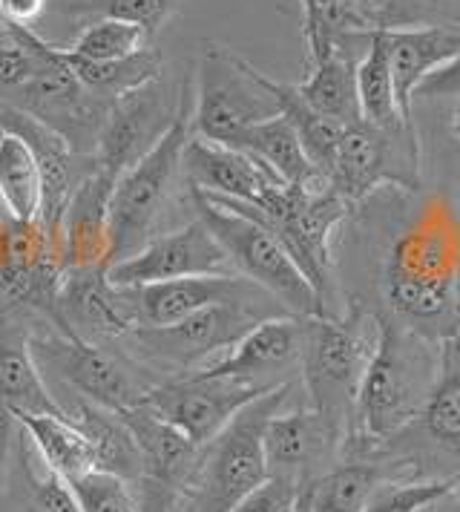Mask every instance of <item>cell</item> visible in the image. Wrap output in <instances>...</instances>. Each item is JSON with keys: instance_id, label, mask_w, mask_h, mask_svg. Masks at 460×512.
<instances>
[{"instance_id": "obj_1", "label": "cell", "mask_w": 460, "mask_h": 512, "mask_svg": "<svg viewBox=\"0 0 460 512\" xmlns=\"http://www.w3.org/2000/svg\"><path fill=\"white\" fill-rule=\"evenodd\" d=\"M440 357L432 340L394 320L377 323V340L354 403V429L368 443L397 438L423 412L435 389Z\"/></svg>"}, {"instance_id": "obj_2", "label": "cell", "mask_w": 460, "mask_h": 512, "mask_svg": "<svg viewBox=\"0 0 460 512\" xmlns=\"http://www.w3.org/2000/svg\"><path fill=\"white\" fill-rule=\"evenodd\" d=\"M288 397L291 380L251 400L213 441L202 446L187 495L190 512H233L271 478L262 438L268 420L288 403Z\"/></svg>"}, {"instance_id": "obj_3", "label": "cell", "mask_w": 460, "mask_h": 512, "mask_svg": "<svg viewBox=\"0 0 460 512\" xmlns=\"http://www.w3.org/2000/svg\"><path fill=\"white\" fill-rule=\"evenodd\" d=\"M190 205L225 248L239 277L256 282L294 317H328L320 294L302 274L294 256L262 222L190 187Z\"/></svg>"}, {"instance_id": "obj_4", "label": "cell", "mask_w": 460, "mask_h": 512, "mask_svg": "<svg viewBox=\"0 0 460 512\" xmlns=\"http://www.w3.org/2000/svg\"><path fill=\"white\" fill-rule=\"evenodd\" d=\"M213 199H219L228 208L262 222L268 231L274 233L276 239L285 245V251L294 256L302 274L320 294L322 308L328 311L331 285H334L331 282V268H334L331 236L345 216V199L331 187V182H314V185L302 187L279 185L268 190L259 205L222 199V196H213Z\"/></svg>"}, {"instance_id": "obj_5", "label": "cell", "mask_w": 460, "mask_h": 512, "mask_svg": "<svg viewBox=\"0 0 460 512\" xmlns=\"http://www.w3.org/2000/svg\"><path fill=\"white\" fill-rule=\"evenodd\" d=\"M193 98V133L219 144H233L248 127L279 116L271 78L216 41H205L199 49Z\"/></svg>"}, {"instance_id": "obj_6", "label": "cell", "mask_w": 460, "mask_h": 512, "mask_svg": "<svg viewBox=\"0 0 460 512\" xmlns=\"http://www.w3.org/2000/svg\"><path fill=\"white\" fill-rule=\"evenodd\" d=\"M374 343L366 340L363 314L337 317H302L299 369L311 409L320 412L340 435L354 423L357 389L366 372Z\"/></svg>"}, {"instance_id": "obj_7", "label": "cell", "mask_w": 460, "mask_h": 512, "mask_svg": "<svg viewBox=\"0 0 460 512\" xmlns=\"http://www.w3.org/2000/svg\"><path fill=\"white\" fill-rule=\"evenodd\" d=\"M285 314L288 311L271 294L233 297L207 305L176 326L136 328L124 340H130L147 360L187 374L225 357L262 320Z\"/></svg>"}, {"instance_id": "obj_8", "label": "cell", "mask_w": 460, "mask_h": 512, "mask_svg": "<svg viewBox=\"0 0 460 512\" xmlns=\"http://www.w3.org/2000/svg\"><path fill=\"white\" fill-rule=\"evenodd\" d=\"M190 139V101L161 141L118 176L110 199V265L144 248L159 225L170 193L182 176L184 144Z\"/></svg>"}, {"instance_id": "obj_9", "label": "cell", "mask_w": 460, "mask_h": 512, "mask_svg": "<svg viewBox=\"0 0 460 512\" xmlns=\"http://www.w3.org/2000/svg\"><path fill=\"white\" fill-rule=\"evenodd\" d=\"M32 47L38 49V70L21 90L6 98V104L18 107L32 118L44 121L58 136L69 141V147L84 156H95V144L101 124L107 118L110 104L92 95L78 75L69 70L58 47H52L41 35L32 32Z\"/></svg>"}, {"instance_id": "obj_10", "label": "cell", "mask_w": 460, "mask_h": 512, "mask_svg": "<svg viewBox=\"0 0 460 512\" xmlns=\"http://www.w3.org/2000/svg\"><path fill=\"white\" fill-rule=\"evenodd\" d=\"M29 346L38 369H52V374L67 383L72 392H78V397L110 412L138 406L156 386L150 380H141L133 366L101 349L98 343L61 331L58 326L38 337L29 334Z\"/></svg>"}, {"instance_id": "obj_11", "label": "cell", "mask_w": 460, "mask_h": 512, "mask_svg": "<svg viewBox=\"0 0 460 512\" xmlns=\"http://www.w3.org/2000/svg\"><path fill=\"white\" fill-rule=\"evenodd\" d=\"M383 185L420 187V147L412 121L400 127H374L368 121L343 127L331 187L345 202H363Z\"/></svg>"}, {"instance_id": "obj_12", "label": "cell", "mask_w": 460, "mask_h": 512, "mask_svg": "<svg viewBox=\"0 0 460 512\" xmlns=\"http://www.w3.org/2000/svg\"><path fill=\"white\" fill-rule=\"evenodd\" d=\"M187 101H190V84H184L173 95L161 84V78L115 98L101 124L92 167H98L113 179L127 173L138 159H144L159 144Z\"/></svg>"}, {"instance_id": "obj_13", "label": "cell", "mask_w": 460, "mask_h": 512, "mask_svg": "<svg viewBox=\"0 0 460 512\" xmlns=\"http://www.w3.org/2000/svg\"><path fill=\"white\" fill-rule=\"evenodd\" d=\"M265 392V386H253L239 377L187 372L156 383L144 395L141 406L176 426L196 446H205L236 418L239 409H245Z\"/></svg>"}, {"instance_id": "obj_14", "label": "cell", "mask_w": 460, "mask_h": 512, "mask_svg": "<svg viewBox=\"0 0 460 512\" xmlns=\"http://www.w3.org/2000/svg\"><path fill=\"white\" fill-rule=\"evenodd\" d=\"M187 277H239L225 248L199 216L179 231L153 236L136 254L107 268V280L115 288H136Z\"/></svg>"}, {"instance_id": "obj_15", "label": "cell", "mask_w": 460, "mask_h": 512, "mask_svg": "<svg viewBox=\"0 0 460 512\" xmlns=\"http://www.w3.org/2000/svg\"><path fill=\"white\" fill-rule=\"evenodd\" d=\"M118 294L127 311V320L136 331V328L176 326L207 305L233 300V297L268 294V291H262L256 282L245 277H187V280L118 288Z\"/></svg>"}, {"instance_id": "obj_16", "label": "cell", "mask_w": 460, "mask_h": 512, "mask_svg": "<svg viewBox=\"0 0 460 512\" xmlns=\"http://www.w3.org/2000/svg\"><path fill=\"white\" fill-rule=\"evenodd\" d=\"M343 435L322 418L320 412L294 409L285 412V406L276 412L265 426V461L268 475L282 478L291 484H308L317 478V466L328 461V455L340 446Z\"/></svg>"}, {"instance_id": "obj_17", "label": "cell", "mask_w": 460, "mask_h": 512, "mask_svg": "<svg viewBox=\"0 0 460 512\" xmlns=\"http://www.w3.org/2000/svg\"><path fill=\"white\" fill-rule=\"evenodd\" d=\"M182 173L193 190L248 205H259L268 190L282 185L271 170H265L245 150L207 141L196 133L184 144Z\"/></svg>"}, {"instance_id": "obj_18", "label": "cell", "mask_w": 460, "mask_h": 512, "mask_svg": "<svg viewBox=\"0 0 460 512\" xmlns=\"http://www.w3.org/2000/svg\"><path fill=\"white\" fill-rule=\"evenodd\" d=\"M55 326L84 340H124L133 326L121 305V294L107 280V268L64 271L55 297Z\"/></svg>"}, {"instance_id": "obj_19", "label": "cell", "mask_w": 460, "mask_h": 512, "mask_svg": "<svg viewBox=\"0 0 460 512\" xmlns=\"http://www.w3.org/2000/svg\"><path fill=\"white\" fill-rule=\"evenodd\" d=\"M299 351H302V317H271L253 326L233 349L207 363L196 372L216 374V377H239L253 386L274 389L279 386L282 372L291 366H299ZM288 383V380H285Z\"/></svg>"}, {"instance_id": "obj_20", "label": "cell", "mask_w": 460, "mask_h": 512, "mask_svg": "<svg viewBox=\"0 0 460 512\" xmlns=\"http://www.w3.org/2000/svg\"><path fill=\"white\" fill-rule=\"evenodd\" d=\"M113 176L92 167L69 196L61 222L64 271L75 268H110V199Z\"/></svg>"}, {"instance_id": "obj_21", "label": "cell", "mask_w": 460, "mask_h": 512, "mask_svg": "<svg viewBox=\"0 0 460 512\" xmlns=\"http://www.w3.org/2000/svg\"><path fill=\"white\" fill-rule=\"evenodd\" d=\"M0 412L9 415V420L18 415L64 412L35 363L23 311L6 305H0Z\"/></svg>"}, {"instance_id": "obj_22", "label": "cell", "mask_w": 460, "mask_h": 512, "mask_svg": "<svg viewBox=\"0 0 460 512\" xmlns=\"http://www.w3.org/2000/svg\"><path fill=\"white\" fill-rule=\"evenodd\" d=\"M386 274L423 282H460V225L446 210H426L394 242Z\"/></svg>"}, {"instance_id": "obj_23", "label": "cell", "mask_w": 460, "mask_h": 512, "mask_svg": "<svg viewBox=\"0 0 460 512\" xmlns=\"http://www.w3.org/2000/svg\"><path fill=\"white\" fill-rule=\"evenodd\" d=\"M389 44L391 78L400 113L412 118L417 87L446 67L460 52V26H420V29H383Z\"/></svg>"}, {"instance_id": "obj_24", "label": "cell", "mask_w": 460, "mask_h": 512, "mask_svg": "<svg viewBox=\"0 0 460 512\" xmlns=\"http://www.w3.org/2000/svg\"><path fill=\"white\" fill-rule=\"evenodd\" d=\"M297 90L311 110L340 127L363 121L357 95V61L345 47V35H337L320 55L311 58V75L297 84Z\"/></svg>"}, {"instance_id": "obj_25", "label": "cell", "mask_w": 460, "mask_h": 512, "mask_svg": "<svg viewBox=\"0 0 460 512\" xmlns=\"http://www.w3.org/2000/svg\"><path fill=\"white\" fill-rule=\"evenodd\" d=\"M15 423L35 446L49 472L72 481L84 472L98 469L95 443L87 429L72 420L67 412H46V415H18Z\"/></svg>"}, {"instance_id": "obj_26", "label": "cell", "mask_w": 460, "mask_h": 512, "mask_svg": "<svg viewBox=\"0 0 460 512\" xmlns=\"http://www.w3.org/2000/svg\"><path fill=\"white\" fill-rule=\"evenodd\" d=\"M230 147L245 150L265 170H271L282 185L302 187L314 185V182H328L325 176L317 173L311 159L305 156V147L299 141L297 130L291 127V121L282 113L248 127Z\"/></svg>"}, {"instance_id": "obj_27", "label": "cell", "mask_w": 460, "mask_h": 512, "mask_svg": "<svg viewBox=\"0 0 460 512\" xmlns=\"http://www.w3.org/2000/svg\"><path fill=\"white\" fill-rule=\"evenodd\" d=\"M58 52L67 61L69 70L78 75V81L92 95L104 98L107 104H113L115 98L133 93L150 81H156L164 72V58H161L159 49L153 47H144L141 52L130 55V58H121V61H90V58L75 55L67 47H58Z\"/></svg>"}, {"instance_id": "obj_28", "label": "cell", "mask_w": 460, "mask_h": 512, "mask_svg": "<svg viewBox=\"0 0 460 512\" xmlns=\"http://www.w3.org/2000/svg\"><path fill=\"white\" fill-rule=\"evenodd\" d=\"M412 426L460 458V337L443 343L435 389Z\"/></svg>"}, {"instance_id": "obj_29", "label": "cell", "mask_w": 460, "mask_h": 512, "mask_svg": "<svg viewBox=\"0 0 460 512\" xmlns=\"http://www.w3.org/2000/svg\"><path fill=\"white\" fill-rule=\"evenodd\" d=\"M366 55L357 64V95H360V116L374 127H400L412 118L400 113L394 78H391L389 44L383 29H366Z\"/></svg>"}, {"instance_id": "obj_30", "label": "cell", "mask_w": 460, "mask_h": 512, "mask_svg": "<svg viewBox=\"0 0 460 512\" xmlns=\"http://www.w3.org/2000/svg\"><path fill=\"white\" fill-rule=\"evenodd\" d=\"M0 205L12 219L41 216V170L29 141L0 130Z\"/></svg>"}, {"instance_id": "obj_31", "label": "cell", "mask_w": 460, "mask_h": 512, "mask_svg": "<svg viewBox=\"0 0 460 512\" xmlns=\"http://www.w3.org/2000/svg\"><path fill=\"white\" fill-rule=\"evenodd\" d=\"M386 484V472L368 461L331 466L311 481V507L314 512H363Z\"/></svg>"}, {"instance_id": "obj_32", "label": "cell", "mask_w": 460, "mask_h": 512, "mask_svg": "<svg viewBox=\"0 0 460 512\" xmlns=\"http://www.w3.org/2000/svg\"><path fill=\"white\" fill-rule=\"evenodd\" d=\"M274 93L279 98V113L291 121V127L297 130L299 141L305 147V156L317 167V173L331 182V170L337 162V147H340V136L343 127L320 116L317 110L308 107V101L299 95L297 84H285V81H274Z\"/></svg>"}, {"instance_id": "obj_33", "label": "cell", "mask_w": 460, "mask_h": 512, "mask_svg": "<svg viewBox=\"0 0 460 512\" xmlns=\"http://www.w3.org/2000/svg\"><path fill=\"white\" fill-rule=\"evenodd\" d=\"M3 501L9 510L3 512H81L69 484L55 472H35L29 466L26 446L18 449V466L12 469L9 481H3Z\"/></svg>"}, {"instance_id": "obj_34", "label": "cell", "mask_w": 460, "mask_h": 512, "mask_svg": "<svg viewBox=\"0 0 460 512\" xmlns=\"http://www.w3.org/2000/svg\"><path fill=\"white\" fill-rule=\"evenodd\" d=\"M150 35L144 26L133 21H121V18H95L78 32V38L72 41L75 55L90 58V61H121L130 58L147 47Z\"/></svg>"}, {"instance_id": "obj_35", "label": "cell", "mask_w": 460, "mask_h": 512, "mask_svg": "<svg viewBox=\"0 0 460 512\" xmlns=\"http://www.w3.org/2000/svg\"><path fill=\"white\" fill-rule=\"evenodd\" d=\"M374 29L460 26V0H371Z\"/></svg>"}, {"instance_id": "obj_36", "label": "cell", "mask_w": 460, "mask_h": 512, "mask_svg": "<svg viewBox=\"0 0 460 512\" xmlns=\"http://www.w3.org/2000/svg\"><path fill=\"white\" fill-rule=\"evenodd\" d=\"M81 512H141L133 484L121 475L92 469L67 481Z\"/></svg>"}, {"instance_id": "obj_37", "label": "cell", "mask_w": 460, "mask_h": 512, "mask_svg": "<svg viewBox=\"0 0 460 512\" xmlns=\"http://www.w3.org/2000/svg\"><path fill=\"white\" fill-rule=\"evenodd\" d=\"M6 38L12 44L0 47V98H9L15 90L38 70V49L32 47V29L12 26L6 29Z\"/></svg>"}, {"instance_id": "obj_38", "label": "cell", "mask_w": 460, "mask_h": 512, "mask_svg": "<svg viewBox=\"0 0 460 512\" xmlns=\"http://www.w3.org/2000/svg\"><path fill=\"white\" fill-rule=\"evenodd\" d=\"M182 0H87L84 12H95L98 18H121L144 26L153 38L159 26L179 9Z\"/></svg>"}, {"instance_id": "obj_39", "label": "cell", "mask_w": 460, "mask_h": 512, "mask_svg": "<svg viewBox=\"0 0 460 512\" xmlns=\"http://www.w3.org/2000/svg\"><path fill=\"white\" fill-rule=\"evenodd\" d=\"M455 487H460V469L455 475L440 478V481H420V484H394V481H389L371 498V504L363 512H417L435 495Z\"/></svg>"}, {"instance_id": "obj_40", "label": "cell", "mask_w": 460, "mask_h": 512, "mask_svg": "<svg viewBox=\"0 0 460 512\" xmlns=\"http://www.w3.org/2000/svg\"><path fill=\"white\" fill-rule=\"evenodd\" d=\"M297 489V484H291V481L268 478L251 498H245L233 512H288L294 498H297Z\"/></svg>"}, {"instance_id": "obj_41", "label": "cell", "mask_w": 460, "mask_h": 512, "mask_svg": "<svg viewBox=\"0 0 460 512\" xmlns=\"http://www.w3.org/2000/svg\"><path fill=\"white\" fill-rule=\"evenodd\" d=\"M414 95H426V98H460V52L437 72H432Z\"/></svg>"}, {"instance_id": "obj_42", "label": "cell", "mask_w": 460, "mask_h": 512, "mask_svg": "<svg viewBox=\"0 0 460 512\" xmlns=\"http://www.w3.org/2000/svg\"><path fill=\"white\" fill-rule=\"evenodd\" d=\"M44 9L46 0H0V26L32 29V24H38V18L44 15Z\"/></svg>"}, {"instance_id": "obj_43", "label": "cell", "mask_w": 460, "mask_h": 512, "mask_svg": "<svg viewBox=\"0 0 460 512\" xmlns=\"http://www.w3.org/2000/svg\"><path fill=\"white\" fill-rule=\"evenodd\" d=\"M417 512H460L458 492L455 489H446V492L435 495L432 501H426Z\"/></svg>"}, {"instance_id": "obj_44", "label": "cell", "mask_w": 460, "mask_h": 512, "mask_svg": "<svg viewBox=\"0 0 460 512\" xmlns=\"http://www.w3.org/2000/svg\"><path fill=\"white\" fill-rule=\"evenodd\" d=\"M288 512H314V507H311V481L297 489V498H294V504H291Z\"/></svg>"}, {"instance_id": "obj_45", "label": "cell", "mask_w": 460, "mask_h": 512, "mask_svg": "<svg viewBox=\"0 0 460 512\" xmlns=\"http://www.w3.org/2000/svg\"><path fill=\"white\" fill-rule=\"evenodd\" d=\"M311 9H314V0H302V21L311 15Z\"/></svg>"}, {"instance_id": "obj_46", "label": "cell", "mask_w": 460, "mask_h": 512, "mask_svg": "<svg viewBox=\"0 0 460 512\" xmlns=\"http://www.w3.org/2000/svg\"><path fill=\"white\" fill-rule=\"evenodd\" d=\"M455 136L460 139V107H458V113H455Z\"/></svg>"}, {"instance_id": "obj_47", "label": "cell", "mask_w": 460, "mask_h": 512, "mask_svg": "<svg viewBox=\"0 0 460 512\" xmlns=\"http://www.w3.org/2000/svg\"><path fill=\"white\" fill-rule=\"evenodd\" d=\"M173 512H190V504H182V507H176Z\"/></svg>"}, {"instance_id": "obj_48", "label": "cell", "mask_w": 460, "mask_h": 512, "mask_svg": "<svg viewBox=\"0 0 460 512\" xmlns=\"http://www.w3.org/2000/svg\"><path fill=\"white\" fill-rule=\"evenodd\" d=\"M3 481H6V472L0 469V492H3Z\"/></svg>"}, {"instance_id": "obj_49", "label": "cell", "mask_w": 460, "mask_h": 512, "mask_svg": "<svg viewBox=\"0 0 460 512\" xmlns=\"http://www.w3.org/2000/svg\"><path fill=\"white\" fill-rule=\"evenodd\" d=\"M458 216H460V187H458Z\"/></svg>"}, {"instance_id": "obj_50", "label": "cell", "mask_w": 460, "mask_h": 512, "mask_svg": "<svg viewBox=\"0 0 460 512\" xmlns=\"http://www.w3.org/2000/svg\"><path fill=\"white\" fill-rule=\"evenodd\" d=\"M0 32H6V29H3V26H0Z\"/></svg>"}]
</instances>
